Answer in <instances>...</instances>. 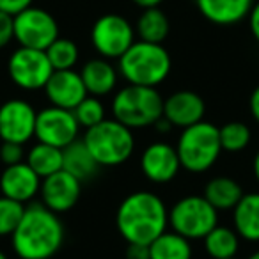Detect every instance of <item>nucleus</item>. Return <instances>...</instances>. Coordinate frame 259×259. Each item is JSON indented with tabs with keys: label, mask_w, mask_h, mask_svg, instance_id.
I'll list each match as a JSON object with an SVG mask.
<instances>
[{
	"label": "nucleus",
	"mask_w": 259,
	"mask_h": 259,
	"mask_svg": "<svg viewBox=\"0 0 259 259\" xmlns=\"http://www.w3.org/2000/svg\"><path fill=\"white\" fill-rule=\"evenodd\" d=\"M233 229L247 241H259V192L243 194L233 208Z\"/></svg>",
	"instance_id": "nucleus-20"
},
{
	"label": "nucleus",
	"mask_w": 259,
	"mask_h": 259,
	"mask_svg": "<svg viewBox=\"0 0 259 259\" xmlns=\"http://www.w3.org/2000/svg\"><path fill=\"white\" fill-rule=\"evenodd\" d=\"M181 162L174 146L167 142H151L141 156V170L151 183L165 185L178 176Z\"/></svg>",
	"instance_id": "nucleus-14"
},
{
	"label": "nucleus",
	"mask_w": 259,
	"mask_h": 259,
	"mask_svg": "<svg viewBox=\"0 0 259 259\" xmlns=\"http://www.w3.org/2000/svg\"><path fill=\"white\" fill-rule=\"evenodd\" d=\"M174 148L180 156L181 169L192 174L206 172L215 165L222 153L219 128L208 121L183 128Z\"/></svg>",
	"instance_id": "nucleus-5"
},
{
	"label": "nucleus",
	"mask_w": 259,
	"mask_h": 259,
	"mask_svg": "<svg viewBox=\"0 0 259 259\" xmlns=\"http://www.w3.org/2000/svg\"><path fill=\"white\" fill-rule=\"evenodd\" d=\"M83 144L100 167H117L126 163L135 151L134 130L119 121L103 119L100 124L85 130Z\"/></svg>",
	"instance_id": "nucleus-4"
},
{
	"label": "nucleus",
	"mask_w": 259,
	"mask_h": 259,
	"mask_svg": "<svg viewBox=\"0 0 259 259\" xmlns=\"http://www.w3.org/2000/svg\"><path fill=\"white\" fill-rule=\"evenodd\" d=\"M25 149L22 144H15V142H2L0 146V162L8 165H16L20 162H25Z\"/></svg>",
	"instance_id": "nucleus-31"
},
{
	"label": "nucleus",
	"mask_w": 259,
	"mask_h": 259,
	"mask_svg": "<svg viewBox=\"0 0 259 259\" xmlns=\"http://www.w3.org/2000/svg\"><path fill=\"white\" fill-rule=\"evenodd\" d=\"M248 29H250V34L254 36V39L259 43V0L254 2L250 13H248Z\"/></svg>",
	"instance_id": "nucleus-35"
},
{
	"label": "nucleus",
	"mask_w": 259,
	"mask_h": 259,
	"mask_svg": "<svg viewBox=\"0 0 259 259\" xmlns=\"http://www.w3.org/2000/svg\"><path fill=\"white\" fill-rule=\"evenodd\" d=\"M248 259H259V250H257V252H254V254H252Z\"/></svg>",
	"instance_id": "nucleus-40"
},
{
	"label": "nucleus",
	"mask_w": 259,
	"mask_h": 259,
	"mask_svg": "<svg viewBox=\"0 0 259 259\" xmlns=\"http://www.w3.org/2000/svg\"><path fill=\"white\" fill-rule=\"evenodd\" d=\"M78 134L80 124L73 110L50 105V107L37 112L36 132H34V137L37 139V142L64 149L66 146L73 144L78 139Z\"/></svg>",
	"instance_id": "nucleus-11"
},
{
	"label": "nucleus",
	"mask_w": 259,
	"mask_h": 259,
	"mask_svg": "<svg viewBox=\"0 0 259 259\" xmlns=\"http://www.w3.org/2000/svg\"><path fill=\"white\" fill-rule=\"evenodd\" d=\"M37 112L25 100L13 98L0 105V141L27 144L36 132Z\"/></svg>",
	"instance_id": "nucleus-12"
},
{
	"label": "nucleus",
	"mask_w": 259,
	"mask_h": 259,
	"mask_svg": "<svg viewBox=\"0 0 259 259\" xmlns=\"http://www.w3.org/2000/svg\"><path fill=\"white\" fill-rule=\"evenodd\" d=\"M169 226V209L160 195L139 190L126 195L115 213V227L126 243L151 245Z\"/></svg>",
	"instance_id": "nucleus-1"
},
{
	"label": "nucleus",
	"mask_w": 259,
	"mask_h": 259,
	"mask_svg": "<svg viewBox=\"0 0 259 259\" xmlns=\"http://www.w3.org/2000/svg\"><path fill=\"white\" fill-rule=\"evenodd\" d=\"M45 52H47V57L54 71L73 69L80 59L78 47H76L75 41L68 39V37H57Z\"/></svg>",
	"instance_id": "nucleus-27"
},
{
	"label": "nucleus",
	"mask_w": 259,
	"mask_h": 259,
	"mask_svg": "<svg viewBox=\"0 0 259 259\" xmlns=\"http://www.w3.org/2000/svg\"><path fill=\"white\" fill-rule=\"evenodd\" d=\"M117 68L108 59H91L83 64L80 76L83 80V85L89 96H107L117 85Z\"/></svg>",
	"instance_id": "nucleus-19"
},
{
	"label": "nucleus",
	"mask_w": 259,
	"mask_h": 259,
	"mask_svg": "<svg viewBox=\"0 0 259 259\" xmlns=\"http://www.w3.org/2000/svg\"><path fill=\"white\" fill-rule=\"evenodd\" d=\"M15 39V22L13 16L0 11V50L8 47Z\"/></svg>",
	"instance_id": "nucleus-32"
},
{
	"label": "nucleus",
	"mask_w": 259,
	"mask_h": 259,
	"mask_svg": "<svg viewBox=\"0 0 259 259\" xmlns=\"http://www.w3.org/2000/svg\"><path fill=\"white\" fill-rule=\"evenodd\" d=\"M192 254L190 240L174 231H165L149 245L151 259H192Z\"/></svg>",
	"instance_id": "nucleus-24"
},
{
	"label": "nucleus",
	"mask_w": 259,
	"mask_h": 259,
	"mask_svg": "<svg viewBox=\"0 0 259 259\" xmlns=\"http://www.w3.org/2000/svg\"><path fill=\"white\" fill-rule=\"evenodd\" d=\"M169 226L187 240H201L219 226V211L204 195H187L170 208Z\"/></svg>",
	"instance_id": "nucleus-7"
},
{
	"label": "nucleus",
	"mask_w": 259,
	"mask_h": 259,
	"mask_svg": "<svg viewBox=\"0 0 259 259\" xmlns=\"http://www.w3.org/2000/svg\"><path fill=\"white\" fill-rule=\"evenodd\" d=\"M248 110H250V115L254 117V121L259 124V85L252 91L250 98H248Z\"/></svg>",
	"instance_id": "nucleus-36"
},
{
	"label": "nucleus",
	"mask_w": 259,
	"mask_h": 259,
	"mask_svg": "<svg viewBox=\"0 0 259 259\" xmlns=\"http://www.w3.org/2000/svg\"><path fill=\"white\" fill-rule=\"evenodd\" d=\"M25 211V204L0 195V236H11Z\"/></svg>",
	"instance_id": "nucleus-30"
},
{
	"label": "nucleus",
	"mask_w": 259,
	"mask_h": 259,
	"mask_svg": "<svg viewBox=\"0 0 259 259\" xmlns=\"http://www.w3.org/2000/svg\"><path fill=\"white\" fill-rule=\"evenodd\" d=\"M227 259H236V257H227Z\"/></svg>",
	"instance_id": "nucleus-42"
},
{
	"label": "nucleus",
	"mask_w": 259,
	"mask_h": 259,
	"mask_svg": "<svg viewBox=\"0 0 259 259\" xmlns=\"http://www.w3.org/2000/svg\"><path fill=\"white\" fill-rule=\"evenodd\" d=\"M241 197H243V188L233 178L217 176L209 180L204 187V199L217 211L233 209Z\"/></svg>",
	"instance_id": "nucleus-22"
},
{
	"label": "nucleus",
	"mask_w": 259,
	"mask_h": 259,
	"mask_svg": "<svg viewBox=\"0 0 259 259\" xmlns=\"http://www.w3.org/2000/svg\"><path fill=\"white\" fill-rule=\"evenodd\" d=\"M112 115L130 130L153 126L163 115V98L155 87L126 85L112 100Z\"/></svg>",
	"instance_id": "nucleus-6"
},
{
	"label": "nucleus",
	"mask_w": 259,
	"mask_h": 259,
	"mask_svg": "<svg viewBox=\"0 0 259 259\" xmlns=\"http://www.w3.org/2000/svg\"><path fill=\"white\" fill-rule=\"evenodd\" d=\"M206 103L194 91H178L163 100V117L176 128H188L204 121Z\"/></svg>",
	"instance_id": "nucleus-17"
},
{
	"label": "nucleus",
	"mask_w": 259,
	"mask_h": 259,
	"mask_svg": "<svg viewBox=\"0 0 259 259\" xmlns=\"http://www.w3.org/2000/svg\"><path fill=\"white\" fill-rule=\"evenodd\" d=\"M98 169H100V165L93 158V155L87 149V146L83 144V141L76 139L73 144L66 146L62 149V170L75 176L78 181L93 180L96 176Z\"/></svg>",
	"instance_id": "nucleus-21"
},
{
	"label": "nucleus",
	"mask_w": 259,
	"mask_h": 259,
	"mask_svg": "<svg viewBox=\"0 0 259 259\" xmlns=\"http://www.w3.org/2000/svg\"><path fill=\"white\" fill-rule=\"evenodd\" d=\"M54 68L45 50L18 47L8 61V75L23 91H41L50 80Z\"/></svg>",
	"instance_id": "nucleus-10"
},
{
	"label": "nucleus",
	"mask_w": 259,
	"mask_h": 259,
	"mask_svg": "<svg viewBox=\"0 0 259 259\" xmlns=\"http://www.w3.org/2000/svg\"><path fill=\"white\" fill-rule=\"evenodd\" d=\"M219 137H220L222 151L240 153L250 144L252 134H250V128L245 122L231 121L219 128Z\"/></svg>",
	"instance_id": "nucleus-28"
},
{
	"label": "nucleus",
	"mask_w": 259,
	"mask_h": 259,
	"mask_svg": "<svg viewBox=\"0 0 259 259\" xmlns=\"http://www.w3.org/2000/svg\"><path fill=\"white\" fill-rule=\"evenodd\" d=\"M202 240H204L206 254L211 259L234 257L240 248V236L236 234V231L226 226H217Z\"/></svg>",
	"instance_id": "nucleus-25"
},
{
	"label": "nucleus",
	"mask_w": 259,
	"mask_h": 259,
	"mask_svg": "<svg viewBox=\"0 0 259 259\" xmlns=\"http://www.w3.org/2000/svg\"><path fill=\"white\" fill-rule=\"evenodd\" d=\"M132 2L135 6H139V8L148 9V8H160V4L165 2V0H132Z\"/></svg>",
	"instance_id": "nucleus-37"
},
{
	"label": "nucleus",
	"mask_w": 259,
	"mask_h": 259,
	"mask_svg": "<svg viewBox=\"0 0 259 259\" xmlns=\"http://www.w3.org/2000/svg\"><path fill=\"white\" fill-rule=\"evenodd\" d=\"M172 69L170 54L156 43L135 41L117 59V71L130 85L158 87Z\"/></svg>",
	"instance_id": "nucleus-3"
},
{
	"label": "nucleus",
	"mask_w": 259,
	"mask_h": 259,
	"mask_svg": "<svg viewBox=\"0 0 259 259\" xmlns=\"http://www.w3.org/2000/svg\"><path fill=\"white\" fill-rule=\"evenodd\" d=\"M73 114H75L80 128H85V130L93 128V126L100 124L103 119H107L103 103L96 96H87L83 101H80L75 110H73Z\"/></svg>",
	"instance_id": "nucleus-29"
},
{
	"label": "nucleus",
	"mask_w": 259,
	"mask_h": 259,
	"mask_svg": "<svg viewBox=\"0 0 259 259\" xmlns=\"http://www.w3.org/2000/svg\"><path fill=\"white\" fill-rule=\"evenodd\" d=\"M34 0H0V11L8 13V15L15 16L20 11L30 8Z\"/></svg>",
	"instance_id": "nucleus-33"
},
{
	"label": "nucleus",
	"mask_w": 259,
	"mask_h": 259,
	"mask_svg": "<svg viewBox=\"0 0 259 259\" xmlns=\"http://www.w3.org/2000/svg\"><path fill=\"white\" fill-rule=\"evenodd\" d=\"M252 170H254V176H255V180H257V183H259V151L255 153V156H254V163H252Z\"/></svg>",
	"instance_id": "nucleus-39"
},
{
	"label": "nucleus",
	"mask_w": 259,
	"mask_h": 259,
	"mask_svg": "<svg viewBox=\"0 0 259 259\" xmlns=\"http://www.w3.org/2000/svg\"><path fill=\"white\" fill-rule=\"evenodd\" d=\"M41 178L27 162L8 165L0 174V192L4 197L27 204L41 190Z\"/></svg>",
	"instance_id": "nucleus-16"
},
{
	"label": "nucleus",
	"mask_w": 259,
	"mask_h": 259,
	"mask_svg": "<svg viewBox=\"0 0 259 259\" xmlns=\"http://www.w3.org/2000/svg\"><path fill=\"white\" fill-rule=\"evenodd\" d=\"M80 194H82V181L66 170H59L41 181V204L57 215L75 208Z\"/></svg>",
	"instance_id": "nucleus-13"
},
{
	"label": "nucleus",
	"mask_w": 259,
	"mask_h": 259,
	"mask_svg": "<svg viewBox=\"0 0 259 259\" xmlns=\"http://www.w3.org/2000/svg\"><path fill=\"white\" fill-rule=\"evenodd\" d=\"M169 30L170 22L160 8L142 9L137 25H135V34L139 36V41H146V43L162 45L169 36Z\"/></svg>",
	"instance_id": "nucleus-23"
},
{
	"label": "nucleus",
	"mask_w": 259,
	"mask_h": 259,
	"mask_svg": "<svg viewBox=\"0 0 259 259\" xmlns=\"http://www.w3.org/2000/svg\"><path fill=\"white\" fill-rule=\"evenodd\" d=\"M11 240L20 259H52L64 243V224L47 206H25Z\"/></svg>",
	"instance_id": "nucleus-2"
},
{
	"label": "nucleus",
	"mask_w": 259,
	"mask_h": 259,
	"mask_svg": "<svg viewBox=\"0 0 259 259\" xmlns=\"http://www.w3.org/2000/svg\"><path fill=\"white\" fill-rule=\"evenodd\" d=\"M135 27L121 15L108 13L94 22L91 43L103 59H119L135 43Z\"/></svg>",
	"instance_id": "nucleus-8"
},
{
	"label": "nucleus",
	"mask_w": 259,
	"mask_h": 259,
	"mask_svg": "<svg viewBox=\"0 0 259 259\" xmlns=\"http://www.w3.org/2000/svg\"><path fill=\"white\" fill-rule=\"evenodd\" d=\"M25 162L32 167L34 172L41 180H45V178L62 170V149L43 144V142H37L27 153Z\"/></svg>",
	"instance_id": "nucleus-26"
},
{
	"label": "nucleus",
	"mask_w": 259,
	"mask_h": 259,
	"mask_svg": "<svg viewBox=\"0 0 259 259\" xmlns=\"http://www.w3.org/2000/svg\"><path fill=\"white\" fill-rule=\"evenodd\" d=\"M126 259H151V255H149V245L128 243Z\"/></svg>",
	"instance_id": "nucleus-34"
},
{
	"label": "nucleus",
	"mask_w": 259,
	"mask_h": 259,
	"mask_svg": "<svg viewBox=\"0 0 259 259\" xmlns=\"http://www.w3.org/2000/svg\"><path fill=\"white\" fill-rule=\"evenodd\" d=\"M156 128V132H160V134H167V132H169V130H172V124H170L169 121H167L165 117H160L158 121L155 122V124H153Z\"/></svg>",
	"instance_id": "nucleus-38"
},
{
	"label": "nucleus",
	"mask_w": 259,
	"mask_h": 259,
	"mask_svg": "<svg viewBox=\"0 0 259 259\" xmlns=\"http://www.w3.org/2000/svg\"><path fill=\"white\" fill-rule=\"evenodd\" d=\"M15 22V39L20 47L47 50L59 37V23L54 15L36 6L20 11L13 16Z\"/></svg>",
	"instance_id": "nucleus-9"
},
{
	"label": "nucleus",
	"mask_w": 259,
	"mask_h": 259,
	"mask_svg": "<svg viewBox=\"0 0 259 259\" xmlns=\"http://www.w3.org/2000/svg\"><path fill=\"white\" fill-rule=\"evenodd\" d=\"M255 0H195L199 13L220 27L236 25L248 18Z\"/></svg>",
	"instance_id": "nucleus-18"
},
{
	"label": "nucleus",
	"mask_w": 259,
	"mask_h": 259,
	"mask_svg": "<svg viewBox=\"0 0 259 259\" xmlns=\"http://www.w3.org/2000/svg\"><path fill=\"white\" fill-rule=\"evenodd\" d=\"M45 93L54 107L66 108V110H75L76 105L89 96L82 76L75 69H62V71L52 73L50 80L45 85Z\"/></svg>",
	"instance_id": "nucleus-15"
},
{
	"label": "nucleus",
	"mask_w": 259,
	"mask_h": 259,
	"mask_svg": "<svg viewBox=\"0 0 259 259\" xmlns=\"http://www.w3.org/2000/svg\"><path fill=\"white\" fill-rule=\"evenodd\" d=\"M0 259H8V255H6V254H4V252H2V250H0Z\"/></svg>",
	"instance_id": "nucleus-41"
}]
</instances>
